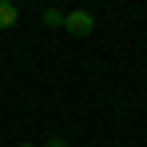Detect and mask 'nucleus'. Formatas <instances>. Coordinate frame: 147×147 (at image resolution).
Listing matches in <instances>:
<instances>
[{"mask_svg":"<svg viewBox=\"0 0 147 147\" xmlns=\"http://www.w3.org/2000/svg\"><path fill=\"white\" fill-rule=\"evenodd\" d=\"M44 24H52V28H64V12H60V8H48V12H44Z\"/></svg>","mask_w":147,"mask_h":147,"instance_id":"3","label":"nucleus"},{"mask_svg":"<svg viewBox=\"0 0 147 147\" xmlns=\"http://www.w3.org/2000/svg\"><path fill=\"white\" fill-rule=\"evenodd\" d=\"M16 20H20L16 4L12 0H0V28H16Z\"/></svg>","mask_w":147,"mask_h":147,"instance_id":"2","label":"nucleus"},{"mask_svg":"<svg viewBox=\"0 0 147 147\" xmlns=\"http://www.w3.org/2000/svg\"><path fill=\"white\" fill-rule=\"evenodd\" d=\"M64 28H68L72 36H92V32H96V16H92V12H84V8L64 12Z\"/></svg>","mask_w":147,"mask_h":147,"instance_id":"1","label":"nucleus"},{"mask_svg":"<svg viewBox=\"0 0 147 147\" xmlns=\"http://www.w3.org/2000/svg\"><path fill=\"white\" fill-rule=\"evenodd\" d=\"M16 147H36V143H16Z\"/></svg>","mask_w":147,"mask_h":147,"instance_id":"5","label":"nucleus"},{"mask_svg":"<svg viewBox=\"0 0 147 147\" xmlns=\"http://www.w3.org/2000/svg\"><path fill=\"white\" fill-rule=\"evenodd\" d=\"M44 147H68V139H60V135H52V139H48Z\"/></svg>","mask_w":147,"mask_h":147,"instance_id":"4","label":"nucleus"}]
</instances>
